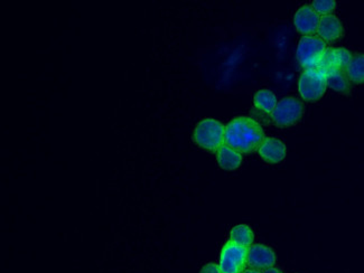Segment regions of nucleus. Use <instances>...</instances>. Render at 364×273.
<instances>
[{
	"label": "nucleus",
	"mask_w": 364,
	"mask_h": 273,
	"mask_svg": "<svg viewBox=\"0 0 364 273\" xmlns=\"http://www.w3.org/2000/svg\"><path fill=\"white\" fill-rule=\"evenodd\" d=\"M225 127L214 119H204L198 123L194 130V140L201 148L210 152L219 150L225 141Z\"/></svg>",
	"instance_id": "f03ea898"
},
{
	"label": "nucleus",
	"mask_w": 364,
	"mask_h": 273,
	"mask_svg": "<svg viewBox=\"0 0 364 273\" xmlns=\"http://www.w3.org/2000/svg\"><path fill=\"white\" fill-rule=\"evenodd\" d=\"M320 17L312 6H303L294 17V25L303 35H311L318 30Z\"/></svg>",
	"instance_id": "0eeeda50"
},
{
	"label": "nucleus",
	"mask_w": 364,
	"mask_h": 273,
	"mask_svg": "<svg viewBox=\"0 0 364 273\" xmlns=\"http://www.w3.org/2000/svg\"><path fill=\"white\" fill-rule=\"evenodd\" d=\"M200 273H223L220 265H214V263H209L202 269Z\"/></svg>",
	"instance_id": "a211bd4d"
},
{
	"label": "nucleus",
	"mask_w": 364,
	"mask_h": 273,
	"mask_svg": "<svg viewBox=\"0 0 364 273\" xmlns=\"http://www.w3.org/2000/svg\"><path fill=\"white\" fill-rule=\"evenodd\" d=\"M347 74L354 83H364V55L352 57L347 68Z\"/></svg>",
	"instance_id": "dca6fc26"
},
{
	"label": "nucleus",
	"mask_w": 364,
	"mask_h": 273,
	"mask_svg": "<svg viewBox=\"0 0 364 273\" xmlns=\"http://www.w3.org/2000/svg\"><path fill=\"white\" fill-rule=\"evenodd\" d=\"M225 143L243 154L255 152L265 140L264 130L255 120L240 117L225 127Z\"/></svg>",
	"instance_id": "f257e3e1"
},
{
	"label": "nucleus",
	"mask_w": 364,
	"mask_h": 273,
	"mask_svg": "<svg viewBox=\"0 0 364 273\" xmlns=\"http://www.w3.org/2000/svg\"><path fill=\"white\" fill-rule=\"evenodd\" d=\"M253 102H255L256 108L265 113H273L277 105L276 95L269 90L266 89L260 90L256 93Z\"/></svg>",
	"instance_id": "4468645a"
},
{
	"label": "nucleus",
	"mask_w": 364,
	"mask_h": 273,
	"mask_svg": "<svg viewBox=\"0 0 364 273\" xmlns=\"http://www.w3.org/2000/svg\"><path fill=\"white\" fill-rule=\"evenodd\" d=\"M247 262L256 269H267L268 270L275 265V252L266 245L256 244L248 250Z\"/></svg>",
	"instance_id": "6e6552de"
},
{
	"label": "nucleus",
	"mask_w": 364,
	"mask_h": 273,
	"mask_svg": "<svg viewBox=\"0 0 364 273\" xmlns=\"http://www.w3.org/2000/svg\"><path fill=\"white\" fill-rule=\"evenodd\" d=\"M253 239H255L253 232L248 225L240 224V225L234 226L232 229L231 241L241 247H250L253 242Z\"/></svg>",
	"instance_id": "2eb2a0df"
},
{
	"label": "nucleus",
	"mask_w": 364,
	"mask_h": 273,
	"mask_svg": "<svg viewBox=\"0 0 364 273\" xmlns=\"http://www.w3.org/2000/svg\"><path fill=\"white\" fill-rule=\"evenodd\" d=\"M245 273H260V272H259V271H257V270H248V271H246V272Z\"/></svg>",
	"instance_id": "aec40b11"
},
{
	"label": "nucleus",
	"mask_w": 364,
	"mask_h": 273,
	"mask_svg": "<svg viewBox=\"0 0 364 273\" xmlns=\"http://www.w3.org/2000/svg\"><path fill=\"white\" fill-rule=\"evenodd\" d=\"M351 60L352 57L345 48H331L326 50L323 59L317 68H323L325 71L331 68L343 70L344 68H347Z\"/></svg>",
	"instance_id": "9d476101"
},
{
	"label": "nucleus",
	"mask_w": 364,
	"mask_h": 273,
	"mask_svg": "<svg viewBox=\"0 0 364 273\" xmlns=\"http://www.w3.org/2000/svg\"><path fill=\"white\" fill-rule=\"evenodd\" d=\"M326 82L329 88L338 92H349V80L343 70H340V68L326 70Z\"/></svg>",
	"instance_id": "ddd939ff"
},
{
	"label": "nucleus",
	"mask_w": 364,
	"mask_h": 273,
	"mask_svg": "<svg viewBox=\"0 0 364 273\" xmlns=\"http://www.w3.org/2000/svg\"><path fill=\"white\" fill-rule=\"evenodd\" d=\"M248 250L232 241L223 247L220 256V267L223 273H242L246 267Z\"/></svg>",
	"instance_id": "423d86ee"
},
{
	"label": "nucleus",
	"mask_w": 364,
	"mask_h": 273,
	"mask_svg": "<svg viewBox=\"0 0 364 273\" xmlns=\"http://www.w3.org/2000/svg\"><path fill=\"white\" fill-rule=\"evenodd\" d=\"M286 154V145L276 138H266L259 147V154L267 163H280L284 161Z\"/></svg>",
	"instance_id": "1a4fd4ad"
},
{
	"label": "nucleus",
	"mask_w": 364,
	"mask_h": 273,
	"mask_svg": "<svg viewBox=\"0 0 364 273\" xmlns=\"http://www.w3.org/2000/svg\"><path fill=\"white\" fill-rule=\"evenodd\" d=\"M265 273H282L280 271L277 270V269H273V267H270V269H268V270L266 271Z\"/></svg>",
	"instance_id": "6ab92c4d"
},
{
	"label": "nucleus",
	"mask_w": 364,
	"mask_h": 273,
	"mask_svg": "<svg viewBox=\"0 0 364 273\" xmlns=\"http://www.w3.org/2000/svg\"><path fill=\"white\" fill-rule=\"evenodd\" d=\"M312 5L318 15L320 14H323L324 16L329 15L336 8V1L334 0H314Z\"/></svg>",
	"instance_id": "f3484780"
},
{
	"label": "nucleus",
	"mask_w": 364,
	"mask_h": 273,
	"mask_svg": "<svg viewBox=\"0 0 364 273\" xmlns=\"http://www.w3.org/2000/svg\"><path fill=\"white\" fill-rule=\"evenodd\" d=\"M317 33L320 36V39L327 42H334L340 39L343 33V26L336 16L326 15L320 18V25Z\"/></svg>",
	"instance_id": "9b49d317"
},
{
	"label": "nucleus",
	"mask_w": 364,
	"mask_h": 273,
	"mask_svg": "<svg viewBox=\"0 0 364 273\" xmlns=\"http://www.w3.org/2000/svg\"><path fill=\"white\" fill-rule=\"evenodd\" d=\"M325 52L326 44L323 39L315 36H304L299 41L297 59L300 65L309 70L320 65Z\"/></svg>",
	"instance_id": "20e7f679"
},
{
	"label": "nucleus",
	"mask_w": 364,
	"mask_h": 273,
	"mask_svg": "<svg viewBox=\"0 0 364 273\" xmlns=\"http://www.w3.org/2000/svg\"><path fill=\"white\" fill-rule=\"evenodd\" d=\"M216 159H218L220 167L227 170H237L238 167L240 166L241 161H242L240 152L234 150L233 148H231L228 145H223L218 150Z\"/></svg>",
	"instance_id": "f8f14e48"
},
{
	"label": "nucleus",
	"mask_w": 364,
	"mask_h": 273,
	"mask_svg": "<svg viewBox=\"0 0 364 273\" xmlns=\"http://www.w3.org/2000/svg\"><path fill=\"white\" fill-rule=\"evenodd\" d=\"M326 86V71L323 68H309L299 77V93L306 101L320 100L325 93Z\"/></svg>",
	"instance_id": "7ed1b4c3"
},
{
	"label": "nucleus",
	"mask_w": 364,
	"mask_h": 273,
	"mask_svg": "<svg viewBox=\"0 0 364 273\" xmlns=\"http://www.w3.org/2000/svg\"><path fill=\"white\" fill-rule=\"evenodd\" d=\"M304 114V105L295 98H285L276 105L271 118L276 125L286 128L296 125Z\"/></svg>",
	"instance_id": "39448f33"
}]
</instances>
